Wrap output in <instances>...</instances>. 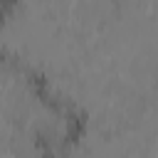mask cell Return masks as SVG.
<instances>
[{
    "mask_svg": "<svg viewBox=\"0 0 158 158\" xmlns=\"http://www.w3.org/2000/svg\"><path fill=\"white\" fill-rule=\"evenodd\" d=\"M15 2H17V0H2V15H5V17L10 15V10H12Z\"/></svg>",
    "mask_w": 158,
    "mask_h": 158,
    "instance_id": "6da1fadb",
    "label": "cell"
}]
</instances>
